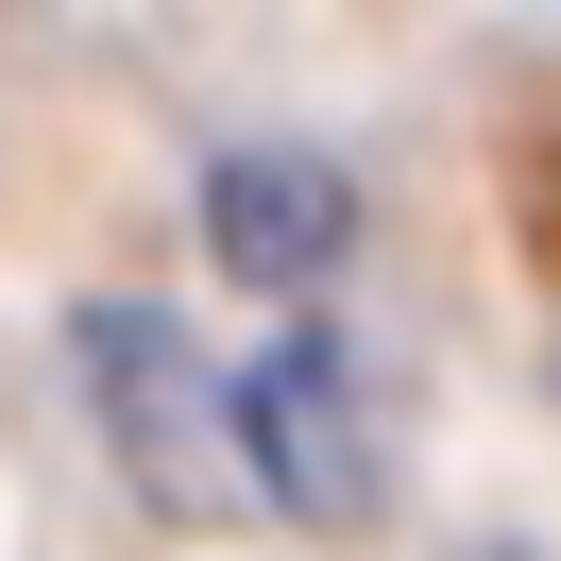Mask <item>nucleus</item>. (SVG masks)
<instances>
[{"label": "nucleus", "mask_w": 561, "mask_h": 561, "mask_svg": "<svg viewBox=\"0 0 561 561\" xmlns=\"http://www.w3.org/2000/svg\"><path fill=\"white\" fill-rule=\"evenodd\" d=\"M239 493L289 527H357L391 493V425H375V357L341 323H289L239 357Z\"/></svg>", "instance_id": "obj_1"}, {"label": "nucleus", "mask_w": 561, "mask_h": 561, "mask_svg": "<svg viewBox=\"0 0 561 561\" xmlns=\"http://www.w3.org/2000/svg\"><path fill=\"white\" fill-rule=\"evenodd\" d=\"M85 375H103V443L153 511H221L239 493V375H205L171 307H85Z\"/></svg>", "instance_id": "obj_2"}, {"label": "nucleus", "mask_w": 561, "mask_h": 561, "mask_svg": "<svg viewBox=\"0 0 561 561\" xmlns=\"http://www.w3.org/2000/svg\"><path fill=\"white\" fill-rule=\"evenodd\" d=\"M205 255H221L239 289H289V307H307V289L357 255V171L307 153V137H239V153L205 171Z\"/></svg>", "instance_id": "obj_3"}]
</instances>
